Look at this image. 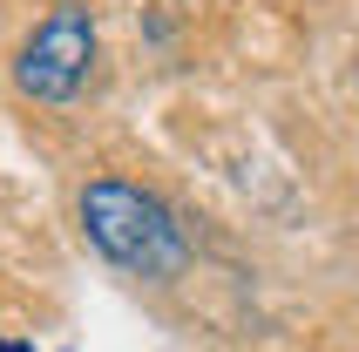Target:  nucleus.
<instances>
[{
	"label": "nucleus",
	"instance_id": "nucleus-1",
	"mask_svg": "<svg viewBox=\"0 0 359 352\" xmlns=\"http://www.w3.org/2000/svg\"><path fill=\"white\" fill-rule=\"evenodd\" d=\"M81 231L109 264H122L136 278H177L190 264V237H183L177 210L163 196L122 183V176H95L81 190Z\"/></svg>",
	"mask_w": 359,
	"mask_h": 352
},
{
	"label": "nucleus",
	"instance_id": "nucleus-2",
	"mask_svg": "<svg viewBox=\"0 0 359 352\" xmlns=\"http://www.w3.org/2000/svg\"><path fill=\"white\" fill-rule=\"evenodd\" d=\"M88 68H95V14L81 0L48 7V20L14 55V81H20V95H34V102H75Z\"/></svg>",
	"mask_w": 359,
	"mask_h": 352
},
{
	"label": "nucleus",
	"instance_id": "nucleus-3",
	"mask_svg": "<svg viewBox=\"0 0 359 352\" xmlns=\"http://www.w3.org/2000/svg\"><path fill=\"white\" fill-rule=\"evenodd\" d=\"M0 352H27V346H0Z\"/></svg>",
	"mask_w": 359,
	"mask_h": 352
}]
</instances>
